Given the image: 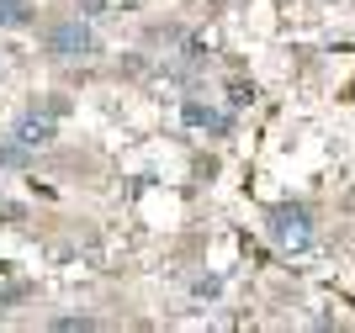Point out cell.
Instances as JSON below:
<instances>
[{
  "instance_id": "8fae6325",
  "label": "cell",
  "mask_w": 355,
  "mask_h": 333,
  "mask_svg": "<svg viewBox=\"0 0 355 333\" xmlns=\"http://www.w3.org/2000/svg\"><path fill=\"white\" fill-rule=\"evenodd\" d=\"M74 11L85 16V21H101V16L112 11V0H74Z\"/></svg>"
},
{
  "instance_id": "5b68a950",
  "label": "cell",
  "mask_w": 355,
  "mask_h": 333,
  "mask_svg": "<svg viewBox=\"0 0 355 333\" xmlns=\"http://www.w3.org/2000/svg\"><path fill=\"white\" fill-rule=\"evenodd\" d=\"M32 154H37V148H27L16 132L0 138V170H32Z\"/></svg>"
},
{
  "instance_id": "ba28073f",
  "label": "cell",
  "mask_w": 355,
  "mask_h": 333,
  "mask_svg": "<svg viewBox=\"0 0 355 333\" xmlns=\"http://www.w3.org/2000/svg\"><path fill=\"white\" fill-rule=\"evenodd\" d=\"M37 106V111H48V116H69V96H64V90H48L43 101H32Z\"/></svg>"
},
{
  "instance_id": "277c9868",
  "label": "cell",
  "mask_w": 355,
  "mask_h": 333,
  "mask_svg": "<svg viewBox=\"0 0 355 333\" xmlns=\"http://www.w3.org/2000/svg\"><path fill=\"white\" fill-rule=\"evenodd\" d=\"M11 132H16L27 148H48L53 138H59V116H48V111H37V106H27V111L11 122Z\"/></svg>"
},
{
  "instance_id": "7a4b0ae2",
  "label": "cell",
  "mask_w": 355,
  "mask_h": 333,
  "mask_svg": "<svg viewBox=\"0 0 355 333\" xmlns=\"http://www.w3.org/2000/svg\"><path fill=\"white\" fill-rule=\"evenodd\" d=\"M43 53L53 64H90V58L101 53V37H96V27H90L85 16H64V21H53L43 32Z\"/></svg>"
},
{
  "instance_id": "6da1fadb",
  "label": "cell",
  "mask_w": 355,
  "mask_h": 333,
  "mask_svg": "<svg viewBox=\"0 0 355 333\" xmlns=\"http://www.w3.org/2000/svg\"><path fill=\"white\" fill-rule=\"evenodd\" d=\"M266 233L282 254H308L318 244V217H313L308 201H276L266 206Z\"/></svg>"
},
{
  "instance_id": "9c48e42d",
  "label": "cell",
  "mask_w": 355,
  "mask_h": 333,
  "mask_svg": "<svg viewBox=\"0 0 355 333\" xmlns=\"http://www.w3.org/2000/svg\"><path fill=\"white\" fill-rule=\"evenodd\" d=\"M254 101V85H244V80H234L228 85V111H244V106Z\"/></svg>"
},
{
  "instance_id": "30bf717a",
  "label": "cell",
  "mask_w": 355,
  "mask_h": 333,
  "mask_svg": "<svg viewBox=\"0 0 355 333\" xmlns=\"http://www.w3.org/2000/svg\"><path fill=\"white\" fill-rule=\"evenodd\" d=\"M218 291H223V280H218V276H196V280H191V296H202V302H212Z\"/></svg>"
},
{
  "instance_id": "52a82bcc",
  "label": "cell",
  "mask_w": 355,
  "mask_h": 333,
  "mask_svg": "<svg viewBox=\"0 0 355 333\" xmlns=\"http://www.w3.org/2000/svg\"><path fill=\"white\" fill-rule=\"evenodd\" d=\"M48 328H53V333H90V328H101V323L90 318V312H80V318H74V312H69V318H53V323H48Z\"/></svg>"
},
{
  "instance_id": "3957f363",
  "label": "cell",
  "mask_w": 355,
  "mask_h": 333,
  "mask_svg": "<svg viewBox=\"0 0 355 333\" xmlns=\"http://www.w3.org/2000/svg\"><path fill=\"white\" fill-rule=\"evenodd\" d=\"M180 122H186V127H196V132H212V138H228V132H234V111H218V106L196 101V96H186V101H180Z\"/></svg>"
},
{
  "instance_id": "8992f818",
  "label": "cell",
  "mask_w": 355,
  "mask_h": 333,
  "mask_svg": "<svg viewBox=\"0 0 355 333\" xmlns=\"http://www.w3.org/2000/svg\"><path fill=\"white\" fill-rule=\"evenodd\" d=\"M32 21H37L32 0H0V27H6V32H27Z\"/></svg>"
}]
</instances>
